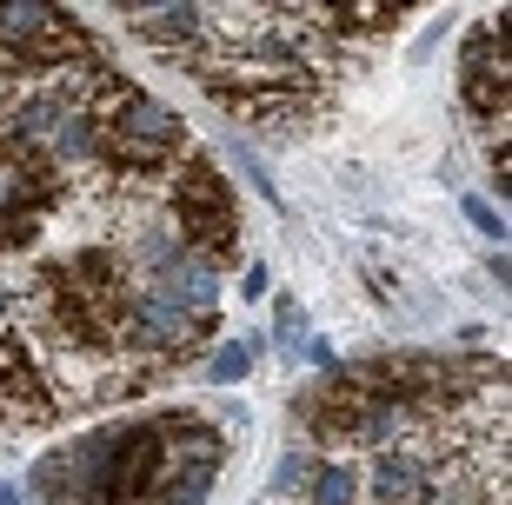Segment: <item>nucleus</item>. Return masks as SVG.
Listing matches in <instances>:
<instances>
[{"label": "nucleus", "mask_w": 512, "mask_h": 505, "mask_svg": "<svg viewBox=\"0 0 512 505\" xmlns=\"http://www.w3.org/2000/svg\"><path fill=\"white\" fill-rule=\"evenodd\" d=\"M180 147H187V120L167 100H147L140 87H127L100 113V167H120L114 187H140L153 173H173Z\"/></svg>", "instance_id": "f257e3e1"}, {"label": "nucleus", "mask_w": 512, "mask_h": 505, "mask_svg": "<svg viewBox=\"0 0 512 505\" xmlns=\"http://www.w3.org/2000/svg\"><path fill=\"white\" fill-rule=\"evenodd\" d=\"M167 220H173V233H180V246L200 253V260H220V253H233V240H240V200H233V187L220 180V167L200 160V153L173 167Z\"/></svg>", "instance_id": "f03ea898"}, {"label": "nucleus", "mask_w": 512, "mask_h": 505, "mask_svg": "<svg viewBox=\"0 0 512 505\" xmlns=\"http://www.w3.org/2000/svg\"><path fill=\"white\" fill-rule=\"evenodd\" d=\"M60 200V173L40 160V153L14 147L7 133H0V253H20V246L34 240L40 213Z\"/></svg>", "instance_id": "7ed1b4c3"}, {"label": "nucleus", "mask_w": 512, "mask_h": 505, "mask_svg": "<svg viewBox=\"0 0 512 505\" xmlns=\"http://www.w3.org/2000/svg\"><path fill=\"white\" fill-rule=\"evenodd\" d=\"M213 333V319H193L153 293V286H133V306H127V326H120V353L133 359H187L200 353V339Z\"/></svg>", "instance_id": "20e7f679"}, {"label": "nucleus", "mask_w": 512, "mask_h": 505, "mask_svg": "<svg viewBox=\"0 0 512 505\" xmlns=\"http://www.w3.org/2000/svg\"><path fill=\"white\" fill-rule=\"evenodd\" d=\"M506 34V14L486 20L466 47H459V94H466V113H473L479 127L493 133V140H506V94H512V74H506V47H493V40Z\"/></svg>", "instance_id": "39448f33"}, {"label": "nucleus", "mask_w": 512, "mask_h": 505, "mask_svg": "<svg viewBox=\"0 0 512 505\" xmlns=\"http://www.w3.org/2000/svg\"><path fill=\"white\" fill-rule=\"evenodd\" d=\"M54 393H47V379H40L34 353L14 339V326L0 333V426H47L54 419Z\"/></svg>", "instance_id": "423d86ee"}, {"label": "nucleus", "mask_w": 512, "mask_h": 505, "mask_svg": "<svg viewBox=\"0 0 512 505\" xmlns=\"http://www.w3.org/2000/svg\"><path fill=\"white\" fill-rule=\"evenodd\" d=\"M147 286L167 293V300L193 319H220V273H213V260H200V253H173Z\"/></svg>", "instance_id": "0eeeda50"}, {"label": "nucleus", "mask_w": 512, "mask_h": 505, "mask_svg": "<svg viewBox=\"0 0 512 505\" xmlns=\"http://www.w3.org/2000/svg\"><path fill=\"white\" fill-rule=\"evenodd\" d=\"M127 27L147 40V47L173 54V60H200L207 54V20H200V7H133Z\"/></svg>", "instance_id": "6e6552de"}, {"label": "nucleus", "mask_w": 512, "mask_h": 505, "mask_svg": "<svg viewBox=\"0 0 512 505\" xmlns=\"http://www.w3.org/2000/svg\"><path fill=\"white\" fill-rule=\"evenodd\" d=\"M306 505H360V466L353 459H320L313 466V486H306Z\"/></svg>", "instance_id": "1a4fd4ad"}, {"label": "nucleus", "mask_w": 512, "mask_h": 505, "mask_svg": "<svg viewBox=\"0 0 512 505\" xmlns=\"http://www.w3.org/2000/svg\"><path fill=\"white\" fill-rule=\"evenodd\" d=\"M200 373H207L213 386H240V379L253 373V346H247V339H227V346H213Z\"/></svg>", "instance_id": "9d476101"}, {"label": "nucleus", "mask_w": 512, "mask_h": 505, "mask_svg": "<svg viewBox=\"0 0 512 505\" xmlns=\"http://www.w3.org/2000/svg\"><path fill=\"white\" fill-rule=\"evenodd\" d=\"M313 452L306 446H293V452H280V466H273V499H306V486H313Z\"/></svg>", "instance_id": "9b49d317"}, {"label": "nucleus", "mask_w": 512, "mask_h": 505, "mask_svg": "<svg viewBox=\"0 0 512 505\" xmlns=\"http://www.w3.org/2000/svg\"><path fill=\"white\" fill-rule=\"evenodd\" d=\"M273 313H280V319H273V339H280V353L293 359V353L306 346V339H313V333H306V306H300V300H286V293H280V300H273Z\"/></svg>", "instance_id": "f8f14e48"}, {"label": "nucleus", "mask_w": 512, "mask_h": 505, "mask_svg": "<svg viewBox=\"0 0 512 505\" xmlns=\"http://www.w3.org/2000/svg\"><path fill=\"white\" fill-rule=\"evenodd\" d=\"M459 213H466V220H473L479 233H486V240L499 246V253H506V213H499V206L486 200V193H466V200H459Z\"/></svg>", "instance_id": "ddd939ff"}, {"label": "nucleus", "mask_w": 512, "mask_h": 505, "mask_svg": "<svg viewBox=\"0 0 512 505\" xmlns=\"http://www.w3.org/2000/svg\"><path fill=\"white\" fill-rule=\"evenodd\" d=\"M486 167H493V187H499V213H506V200H512V153H506V140H493V153H486Z\"/></svg>", "instance_id": "4468645a"}, {"label": "nucleus", "mask_w": 512, "mask_h": 505, "mask_svg": "<svg viewBox=\"0 0 512 505\" xmlns=\"http://www.w3.org/2000/svg\"><path fill=\"white\" fill-rule=\"evenodd\" d=\"M240 293H247V300H266V266H247V280H240Z\"/></svg>", "instance_id": "2eb2a0df"}, {"label": "nucleus", "mask_w": 512, "mask_h": 505, "mask_svg": "<svg viewBox=\"0 0 512 505\" xmlns=\"http://www.w3.org/2000/svg\"><path fill=\"white\" fill-rule=\"evenodd\" d=\"M0 505H34V492H20V486H7V492H0Z\"/></svg>", "instance_id": "dca6fc26"}, {"label": "nucleus", "mask_w": 512, "mask_h": 505, "mask_svg": "<svg viewBox=\"0 0 512 505\" xmlns=\"http://www.w3.org/2000/svg\"><path fill=\"white\" fill-rule=\"evenodd\" d=\"M0 100H7V80H0Z\"/></svg>", "instance_id": "f3484780"}, {"label": "nucleus", "mask_w": 512, "mask_h": 505, "mask_svg": "<svg viewBox=\"0 0 512 505\" xmlns=\"http://www.w3.org/2000/svg\"><path fill=\"white\" fill-rule=\"evenodd\" d=\"M0 492H7V479H0Z\"/></svg>", "instance_id": "a211bd4d"}]
</instances>
